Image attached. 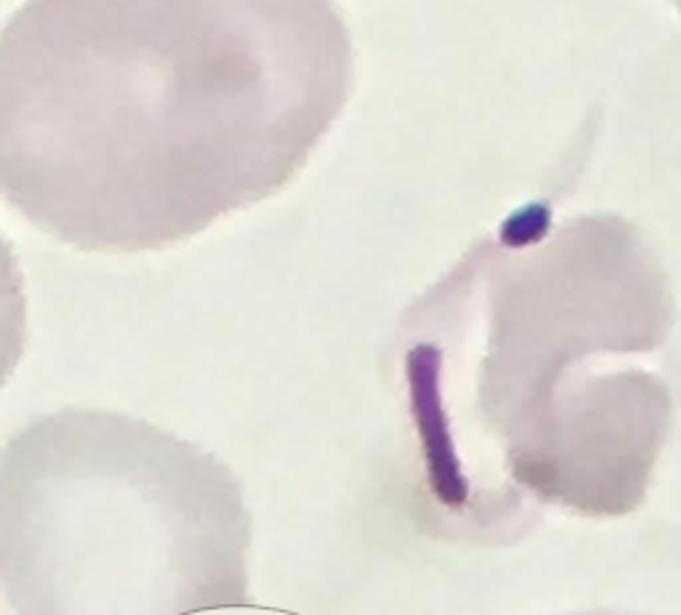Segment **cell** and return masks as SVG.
I'll list each match as a JSON object with an SVG mask.
<instances>
[{
	"mask_svg": "<svg viewBox=\"0 0 681 615\" xmlns=\"http://www.w3.org/2000/svg\"><path fill=\"white\" fill-rule=\"evenodd\" d=\"M352 83L333 0H30L0 30V198L160 251L301 174Z\"/></svg>",
	"mask_w": 681,
	"mask_h": 615,
	"instance_id": "6da1fadb",
	"label": "cell"
}]
</instances>
